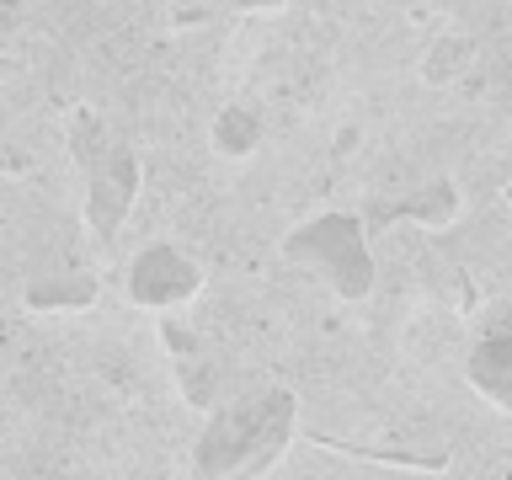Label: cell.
<instances>
[{"mask_svg":"<svg viewBox=\"0 0 512 480\" xmlns=\"http://www.w3.org/2000/svg\"><path fill=\"white\" fill-rule=\"evenodd\" d=\"M91 299H96V283H91V278L27 288V304H32V310H80V304H91Z\"/></svg>","mask_w":512,"mask_h":480,"instance_id":"ba28073f","label":"cell"},{"mask_svg":"<svg viewBox=\"0 0 512 480\" xmlns=\"http://www.w3.org/2000/svg\"><path fill=\"white\" fill-rule=\"evenodd\" d=\"M507 203H512V187H507Z\"/></svg>","mask_w":512,"mask_h":480,"instance_id":"9c48e42d","label":"cell"},{"mask_svg":"<svg viewBox=\"0 0 512 480\" xmlns=\"http://www.w3.org/2000/svg\"><path fill=\"white\" fill-rule=\"evenodd\" d=\"M470 379L480 395H491L502 411H512V304L496 320H486V331L470 347Z\"/></svg>","mask_w":512,"mask_h":480,"instance_id":"5b68a950","label":"cell"},{"mask_svg":"<svg viewBox=\"0 0 512 480\" xmlns=\"http://www.w3.org/2000/svg\"><path fill=\"white\" fill-rule=\"evenodd\" d=\"M454 187L448 182H432V192H416V198L406 203H395V208H374L368 214V230H384V224H395V219H427V224H443V219H454Z\"/></svg>","mask_w":512,"mask_h":480,"instance_id":"8992f818","label":"cell"},{"mask_svg":"<svg viewBox=\"0 0 512 480\" xmlns=\"http://www.w3.org/2000/svg\"><path fill=\"white\" fill-rule=\"evenodd\" d=\"M0 70H6V59H0Z\"/></svg>","mask_w":512,"mask_h":480,"instance_id":"30bf717a","label":"cell"},{"mask_svg":"<svg viewBox=\"0 0 512 480\" xmlns=\"http://www.w3.org/2000/svg\"><path fill=\"white\" fill-rule=\"evenodd\" d=\"M214 144H219L230 160L251 155V150H256V118H251V112H240V107L219 112V118H214Z\"/></svg>","mask_w":512,"mask_h":480,"instance_id":"52a82bcc","label":"cell"},{"mask_svg":"<svg viewBox=\"0 0 512 480\" xmlns=\"http://www.w3.org/2000/svg\"><path fill=\"white\" fill-rule=\"evenodd\" d=\"M70 155L80 166V182H86V224L91 235L112 246L118 230L134 214L139 198V155L134 144H123L112 128L96 118V112H70Z\"/></svg>","mask_w":512,"mask_h":480,"instance_id":"7a4b0ae2","label":"cell"},{"mask_svg":"<svg viewBox=\"0 0 512 480\" xmlns=\"http://www.w3.org/2000/svg\"><path fill=\"white\" fill-rule=\"evenodd\" d=\"M283 256L320 278L336 299H363L374 288V251H368V224L358 214H315L299 230H288Z\"/></svg>","mask_w":512,"mask_h":480,"instance_id":"3957f363","label":"cell"},{"mask_svg":"<svg viewBox=\"0 0 512 480\" xmlns=\"http://www.w3.org/2000/svg\"><path fill=\"white\" fill-rule=\"evenodd\" d=\"M198 288H203L198 262H192L182 246H166V240L134 251V262H128V299L144 304V310H176V304H187Z\"/></svg>","mask_w":512,"mask_h":480,"instance_id":"277c9868","label":"cell"},{"mask_svg":"<svg viewBox=\"0 0 512 480\" xmlns=\"http://www.w3.org/2000/svg\"><path fill=\"white\" fill-rule=\"evenodd\" d=\"M299 422V400L288 390H256L208 416L192 443V475H262L283 459Z\"/></svg>","mask_w":512,"mask_h":480,"instance_id":"6da1fadb","label":"cell"}]
</instances>
